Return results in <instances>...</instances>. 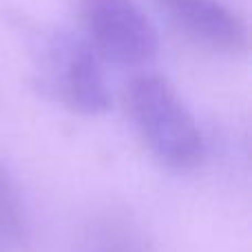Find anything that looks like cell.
Instances as JSON below:
<instances>
[{"label":"cell","mask_w":252,"mask_h":252,"mask_svg":"<svg viewBox=\"0 0 252 252\" xmlns=\"http://www.w3.org/2000/svg\"><path fill=\"white\" fill-rule=\"evenodd\" d=\"M82 35L102 62L144 66L159 51L151 18L135 0H75Z\"/></svg>","instance_id":"cell-3"},{"label":"cell","mask_w":252,"mask_h":252,"mask_svg":"<svg viewBox=\"0 0 252 252\" xmlns=\"http://www.w3.org/2000/svg\"><path fill=\"white\" fill-rule=\"evenodd\" d=\"M170 22L199 47L239 56L248 49L244 18L221 0H157Z\"/></svg>","instance_id":"cell-4"},{"label":"cell","mask_w":252,"mask_h":252,"mask_svg":"<svg viewBox=\"0 0 252 252\" xmlns=\"http://www.w3.org/2000/svg\"><path fill=\"white\" fill-rule=\"evenodd\" d=\"M31 241V217L16 175L0 161V252H25Z\"/></svg>","instance_id":"cell-6"},{"label":"cell","mask_w":252,"mask_h":252,"mask_svg":"<svg viewBox=\"0 0 252 252\" xmlns=\"http://www.w3.org/2000/svg\"><path fill=\"white\" fill-rule=\"evenodd\" d=\"M11 25L25 38L38 93L84 118H97L111 109L102 60L84 35L22 13L11 16Z\"/></svg>","instance_id":"cell-1"},{"label":"cell","mask_w":252,"mask_h":252,"mask_svg":"<svg viewBox=\"0 0 252 252\" xmlns=\"http://www.w3.org/2000/svg\"><path fill=\"white\" fill-rule=\"evenodd\" d=\"M78 252H155L144 228L128 213L106 208L87 219L78 235Z\"/></svg>","instance_id":"cell-5"},{"label":"cell","mask_w":252,"mask_h":252,"mask_svg":"<svg viewBox=\"0 0 252 252\" xmlns=\"http://www.w3.org/2000/svg\"><path fill=\"white\" fill-rule=\"evenodd\" d=\"M126 113L153 159L173 173H192L206 159V137L177 89L159 73L126 84Z\"/></svg>","instance_id":"cell-2"}]
</instances>
